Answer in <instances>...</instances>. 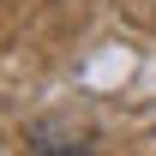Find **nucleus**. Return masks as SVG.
I'll return each mask as SVG.
<instances>
[{"mask_svg":"<svg viewBox=\"0 0 156 156\" xmlns=\"http://www.w3.org/2000/svg\"><path fill=\"white\" fill-rule=\"evenodd\" d=\"M30 156H90V144L72 120H36L30 126Z\"/></svg>","mask_w":156,"mask_h":156,"instance_id":"nucleus-1","label":"nucleus"}]
</instances>
